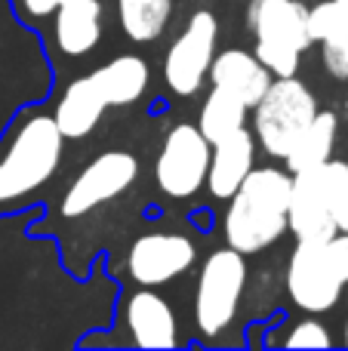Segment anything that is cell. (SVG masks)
Here are the masks:
<instances>
[{"label": "cell", "mask_w": 348, "mask_h": 351, "mask_svg": "<svg viewBox=\"0 0 348 351\" xmlns=\"http://www.w3.org/2000/svg\"><path fill=\"white\" fill-rule=\"evenodd\" d=\"M293 173L281 167H253L238 191L225 200L222 234L232 250L244 256L265 253L287 234V206Z\"/></svg>", "instance_id": "1"}, {"label": "cell", "mask_w": 348, "mask_h": 351, "mask_svg": "<svg viewBox=\"0 0 348 351\" xmlns=\"http://www.w3.org/2000/svg\"><path fill=\"white\" fill-rule=\"evenodd\" d=\"M62 154L65 136L59 133L53 114H25L0 145V210H12L40 191L59 173Z\"/></svg>", "instance_id": "2"}, {"label": "cell", "mask_w": 348, "mask_h": 351, "mask_svg": "<svg viewBox=\"0 0 348 351\" xmlns=\"http://www.w3.org/2000/svg\"><path fill=\"white\" fill-rule=\"evenodd\" d=\"M247 256L225 247L213 250L207 259L201 262L195 284V302H191V317H195L197 336L207 342H216L234 327L244 305L247 293Z\"/></svg>", "instance_id": "3"}, {"label": "cell", "mask_w": 348, "mask_h": 351, "mask_svg": "<svg viewBox=\"0 0 348 351\" xmlns=\"http://www.w3.org/2000/svg\"><path fill=\"white\" fill-rule=\"evenodd\" d=\"M253 136H256L259 148L269 158L284 160L290 148L296 145L306 127L314 121L321 111L318 96L306 80L293 77H275L265 96L253 105Z\"/></svg>", "instance_id": "4"}, {"label": "cell", "mask_w": 348, "mask_h": 351, "mask_svg": "<svg viewBox=\"0 0 348 351\" xmlns=\"http://www.w3.org/2000/svg\"><path fill=\"white\" fill-rule=\"evenodd\" d=\"M219 43V19L210 10H195L164 53V84L173 96L188 99L201 93Z\"/></svg>", "instance_id": "5"}, {"label": "cell", "mask_w": 348, "mask_h": 351, "mask_svg": "<svg viewBox=\"0 0 348 351\" xmlns=\"http://www.w3.org/2000/svg\"><path fill=\"white\" fill-rule=\"evenodd\" d=\"M210 142L197 123H173L154 160V185L170 200H188L207 182Z\"/></svg>", "instance_id": "6"}, {"label": "cell", "mask_w": 348, "mask_h": 351, "mask_svg": "<svg viewBox=\"0 0 348 351\" xmlns=\"http://www.w3.org/2000/svg\"><path fill=\"white\" fill-rule=\"evenodd\" d=\"M139 179V160L136 154L111 148L92 158L71 182H68L65 194L59 200V213L65 219H80L86 213L99 210V206L117 200L127 194Z\"/></svg>", "instance_id": "7"}, {"label": "cell", "mask_w": 348, "mask_h": 351, "mask_svg": "<svg viewBox=\"0 0 348 351\" xmlns=\"http://www.w3.org/2000/svg\"><path fill=\"white\" fill-rule=\"evenodd\" d=\"M284 290L287 299L306 315H324L333 311L343 299V278L336 274L324 243L296 241L293 253L284 268Z\"/></svg>", "instance_id": "8"}, {"label": "cell", "mask_w": 348, "mask_h": 351, "mask_svg": "<svg viewBox=\"0 0 348 351\" xmlns=\"http://www.w3.org/2000/svg\"><path fill=\"white\" fill-rule=\"evenodd\" d=\"M197 243L182 231H145L127 250V271L139 287H164L188 274Z\"/></svg>", "instance_id": "9"}, {"label": "cell", "mask_w": 348, "mask_h": 351, "mask_svg": "<svg viewBox=\"0 0 348 351\" xmlns=\"http://www.w3.org/2000/svg\"><path fill=\"white\" fill-rule=\"evenodd\" d=\"M321 167L293 173L290 206H287V231L296 237V241L324 243L339 231L336 216H333L330 204H327L324 173H321Z\"/></svg>", "instance_id": "10"}, {"label": "cell", "mask_w": 348, "mask_h": 351, "mask_svg": "<svg viewBox=\"0 0 348 351\" xmlns=\"http://www.w3.org/2000/svg\"><path fill=\"white\" fill-rule=\"evenodd\" d=\"M244 25L256 40L290 47L306 53L312 47L308 37V6L302 0H250Z\"/></svg>", "instance_id": "11"}, {"label": "cell", "mask_w": 348, "mask_h": 351, "mask_svg": "<svg viewBox=\"0 0 348 351\" xmlns=\"http://www.w3.org/2000/svg\"><path fill=\"white\" fill-rule=\"evenodd\" d=\"M123 324H127L129 342L136 348H176L179 324L176 311L170 308L154 287H139L123 299Z\"/></svg>", "instance_id": "12"}, {"label": "cell", "mask_w": 348, "mask_h": 351, "mask_svg": "<svg viewBox=\"0 0 348 351\" xmlns=\"http://www.w3.org/2000/svg\"><path fill=\"white\" fill-rule=\"evenodd\" d=\"M256 154H259V142L253 136V130L240 127L238 133L225 136V139L213 142L210 148V167H207V182L203 188L210 191L213 200L225 204L238 185L247 179V173L256 167Z\"/></svg>", "instance_id": "13"}, {"label": "cell", "mask_w": 348, "mask_h": 351, "mask_svg": "<svg viewBox=\"0 0 348 351\" xmlns=\"http://www.w3.org/2000/svg\"><path fill=\"white\" fill-rule=\"evenodd\" d=\"M207 77H210V84L225 86V90L234 93L247 108H253V105L265 96V90L271 86L275 74H271L250 49L228 47V49H216Z\"/></svg>", "instance_id": "14"}, {"label": "cell", "mask_w": 348, "mask_h": 351, "mask_svg": "<svg viewBox=\"0 0 348 351\" xmlns=\"http://www.w3.org/2000/svg\"><path fill=\"white\" fill-rule=\"evenodd\" d=\"M53 40L62 56L92 53L102 40V0H59L53 12Z\"/></svg>", "instance_id": "15"}, {"label": "cell", "mask_w": 348, "mask_h": 351, "mask_svg": "<svg viewBox=\"0 0 348 351\" xmlns=\"http://www.w3.org/2000/svg\"><path fill=\"white\" fill-rule=\"evenodd\" d=\"M108 111V102L102 99L96 80L90 74L71 80L62 90V96L53 105V121L65 139H86L99 127L102 114Z\"/></svg>", "instance_id": "16"}, {"label": "cell", "mask_w": 348, "mask_h": 351, "mask_svg": "<svg viewBox=\"0 0 348 351\" xmlns=\"http://www.w3.org/2000/svg\"><path fill=\"white\" fill-rule=\"evenodd\" d=\"M90 77L96 80L108 108H127V105H136L145 96L148 80H151V68H148V62L142 56L123 53V56H114L111 62H105V65H99Z\"/></svg>", "instance_id": "17"}, {"label": "cell", "mask_w": 348, "mask_h": 351, "mask_svg": "<svg viewBox=\"0 0 348 351\" xmlns=\"http://www.w3.org/2000/svg\"><path fill=\"white\" fill-rule=\"evenodd\" d=\"M336 133H339V117L333 111H318L314 121L306 127V133L296 139V145L284 158L287 170L302 173V170H314V167L327 164L333 158V148H336Z\"/></svg>", "instance_id": "18"}, {"label": "cell", "mask_w": 348, "mask_h": 351, "mask_svg": "<svg viewBox=\"0 0 348 351\" xmlns=\"http://www.w3.org/2000/svg\"><path fill=\"white\" fill-rule=\"evenodd\" d=\"M117 25L133 43H154L173 19V0H117Z\"/></svg>", "instance_id": "19"}, {"label": "cell", "mask_w": 348, "mask_h": 351, "mask_svg": "<svg viewBox=\"0 0 348 351\" xmlns=\"http://www.w3.org/2000/svg\"><path fill=\"white\" fill-rule=\"evenodd\" d=\"M247 114H250V108H247L234 93H228L225 86L213 84L207 93V99H203V105H201L197 130H201V133L207 136V142L213 145V142L225 139V136L238 133L240 127H247Z\"/></svg>", "instance_id": "20"}, {"label": "cell", "mask_w": 348, "mask_h": 351, "mask_svg": "<svg viewBox=\"0 0 348 351\" xmlns=\"http://www.w3.org/2000/svg\"><path fill=\"white\" fill-rule=\"evenodd\" d=\"M308 37L312 43L348 37V0H321L308 6Z\"/></svg>", "instance_id": "21"}, {"label": "cell", "mask_w": 348, "mask_h": 351, "mask_svg": "<svg viewBox=\"0 0 348 351\" xmlns=\"http://www.w3.org/2000/svg\"><path fill=\"white\" fill-rule=\"evenodd\" d=\"M321 173H324L327 204H330L339 231H343V225L348 222V164L345 160H333L330 158L324 167H321Z\"/></svg>", "instance_id": "22"}, {"label": "cell", "mask_w": 348, "mask_h": 351, "mask_svg": "<svg viewBox=\"0 0 348 351\" xmlns=\"http://www.w3.org/2000/svg\"><path fill=\"white\" fill-rule=\"evenodd\" d=\"M281 346L284 348H330L333 336L321 321L302 317V321H293L287 327V336L281 339Z\"/></svg>", "instance_id": "23"}, {"label": "cell", "mask_w": 348, "mask_h": 351, "mask_svg": "<svg viewBox=\"0 0 348 351\" xmlns=\"http://www.w3.org/2000/svg\"><path fill=\"white\" fill-rule=\"evenodd\" d=\"M253 56H256L275 77H293V74L299 71V59H302V53H296V49L277 47V43H265V40H256Z\"/></svg>", "instance_id": "24"}, {"label": "cell", "mask_w": 348, "mask_h": 351, "mask_svg": "<svg viewBox=\"0 0 348 351\" xmlns=\"http://www.w3.org/2000/svg\"><path fill=\"white\" fill-rule=\"evenodd\" d=\"M321 62H324V71L330 74L333 80H348V37L324 40Z\"/></svg>", "instance_id": "25"}, {"label": "cell", "mask_w": 348, "mask_h": 351, "mask_svg": "<svg viewBox=\"0 0 348 351\" xmlns=\"http://www.w3.org/2000/svg\"><path fill=\"white\" fill-rule=\"evenodd\" d=\"M324 247H327L333 268H336V274L343 278V284H348V234L345 231H336L330 241H324Z\"/></svg>", "instance_id": "26"}, {"label": "cell", "mask_w": 348, "mask_h": 351, "mask_svg": "<svg viewBox=\"0 0 348 351\" xmlns=\"http://www.w3.org/2000/svg\"><path fill=\"white\" fill-rule=\"evenodd\" d=\"M22 3V12L31 19H47L55 12V6H59V0H18Z\"/></svg>", "instance_id": "27"}, {"label": "cell", "mask_w": 348, "mask_h": 351, "mask_svg": "<svg viewBox=\"0 0 348 351\" xmlns=\"http://www.w3.org/2000/svg\"><path fill=\"white\" fill-rule=\"evenodd\" d=\"M343 346L348 348V321H345V327H343Z\"/></svg>", "instance_id": "28"}, {"label": "cell", "mask_w": 348, "mask_h": 351, "mask_svg": "<svg viewBox=\"0 0 348 351\" xmlns=\"http://www.w3.org/2000/svg\"><path fill=\"white\" fill-rule=\"evenodd\" d=\"M343 231H345V234H348V222H345V225H343Z\"/></svg>", "instance_id": "29"}]
</instances>
